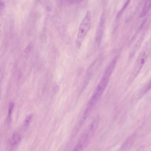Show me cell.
Returning a JSON list of instances; mask_svg holds the SVG:
<instances>
[{
    "mask_svg": "<svg viewBox=\"0 0 151 151\" xmlns=\"http://www.w3.org/2000/svg\"><path fill=\"white\" fill-rule=\"evenodd\" d=\"M151 0H146L143 8L140 14V17H143L146 16L148 13L151 8Z\"/></svg>",
    "mask_w": 151,
    "mask_h": 151,
    "instance_id": "5",
    "label": "cell"
},
{
    "mask_svg": "<svg viewBox=\"0 0 151 151\" xmlns=\"http://www.w3.org/2000/svg\"><path fill=\"white\" fill-rule=\"evenodd\" d=\"M130 0H127V1L129 2Z\"/></svg>",
    "mask_w": 151,
    "mask_h": 151,
    "instance_id": "11",
    "label": "cell"
},
{
    "mask_svg": "<svg viewBox=\"0 0 151 151\" xmlns=\"http://www.w3.org/2000/svg\"><path fill=\"white\" fill-rule=\"evenodd\" d=\"M92 124L81 135L79 140L73 149V151H81L87 146L89 141L94 127Z\"/></svg>",
    "mask_w": 151,
    "mask_h": 151,
    "instance_id": "2",
    "label": "cell"
},
{
    "mask_svg": "<svg viewBox=\"0 0 151 151\" xmlns=\"http://www.w3.org/2000/svg\"><path fill=\"white\" fill-rule=\"evenodd\" d=\"M4 7V2L1 0H0V11L3 9Z\"/></svg>",
    "mask_w": 151,
    "mask_h": 151,
    "instance_id": "10",
    "label": "cell"
},
{
    "mask_svg": "<svg viewBox=\"0 0 151 151\" xmlns=\"http://www.w3.org/2000/svg\"><path fill=\"white\" fill-rule=\"evenodd\" d=\"M14 104V102H11L9 104L7 116V121L10 122L12 120V115L13 111Z\"/></svg>",
    "mask_w": 151,
    "mask_h": 151,
    "instance_id": "7",
    "label": "cell"
},
{
    "mask_svg": "<svg viewBox=\"0 0 151 151\" xmlns=\"http://www.w3.org/2000/svg\"><path fill=\"white\" fill-rule=\"evenodd\" d=\"M0 26H1V25H0Z\"/></svg>",
    "mask_w": 151,
    "mask_h": 151,
    "instance_id": "12",
    "label": "cell"
},
{
    "mask_svg": "<svg viewBox=\"0 0 151 151\" xmlns=\"http://www.w3.org/2000/svg\"><path fill=\"white\" fill-rule=\"evenodd\" d=\"M147 53L145 51H143L138 56L133 69V75L134 77L136 76L143 66L147 58Z\"/></svg>",
    "mask_w": 151,
    "mask_h": 151,
    "instance_id": "3",
    "label": "cell"
},
{
    "mask_svg": "<svg viewBox=\"0 0 151 151\" xmlns=\"http://www.w3.org/2000/svg\"><path fill=\"white\" fill-rule=\"evenodd\" d=\"M85 0H68L70 2L73 3H77L82 2Z\"/></svg>",
    "mask_w": 151,
    "mask_h": 151,
    "instance_id": "9",
    "label": "cell"
},
{
    "mask_svg": "<svg viewBox=\"0 0 151 151\" xmlns=\"http://www.w3.org/2000/svg\"><path fill=\"white\" fill-rule=\"evenodd\" d=\"M33 117V116L32 114H29L26 117L23 124V128L24 130L28 128Z\"/></svg>",
    "mask_w": 151,
    "mask_h": 151,
    "instance_id": "6",
    "label": "cell"
},
{
    "mask_svg": "<svg viewBox=\"0 0 151 151\" xmlns=\"http://www.w3.org/2000/svg\"><path fill=\"white\" fill-rule=\"evenodd\" d=\"M102 19H101V23L100 24L99 28L98 30V31L97 33L96 38L97 41L101 39L103 31V24L104 22H103Z\"/></svg>",
    "mask_w": 151,
    "mask_h": 151,
    "instance_id": "8",
    "label": "cell"
},
{
    "mask_svg": "<svg viewBox=\"0 0 151 151\" xmlns=\"http://www.w3.org/2000/svg\"><path fill=\"white\" fill-rule=\"evenodd\" d=\"M21 140V136L18 133H14L10 140V143L12 147H15L20 143Z\"/></svg>",
    "mask_w": 151,
    "mask_h": 151,
    "instance_id": "4",
    "label": "cell"
},
{
    "mask_svg": "<svg viewBox=\"0 0 151 151\" xmlns=\"http://www.w3.org/2000/svg\"><path fill=\"white\" fill-rule=\"evenodd\" d=\"M91 17L90 12L88 11L79 26L77 38V43L80 46L90 28Z\"/></svg>",
    "mask_w": 151,
    "mask_h": 151,
    "instance_id": "1",
    "label": "cell"
}]
</instances>
